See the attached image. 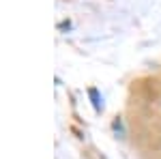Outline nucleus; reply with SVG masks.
I'll return each instance as SVG.
<instances>
[{
    "label": "nucleus",
    "instance_id": "nucleus-1",
    "mask_svg": "<svg viewBox=\"0 0 161 159\" xmlns=\"http://www.w3.org/2000/svg\"><path fill=\"white\" fill-rule=\"evenodd\" d=\"M88 95H90V99H92V108H95V112H101V110H103V103H101L99 90H97V88H88Z\"/></svg>",
    "mask_w": 161,
    "mask_h": 159
}]
</instances>
